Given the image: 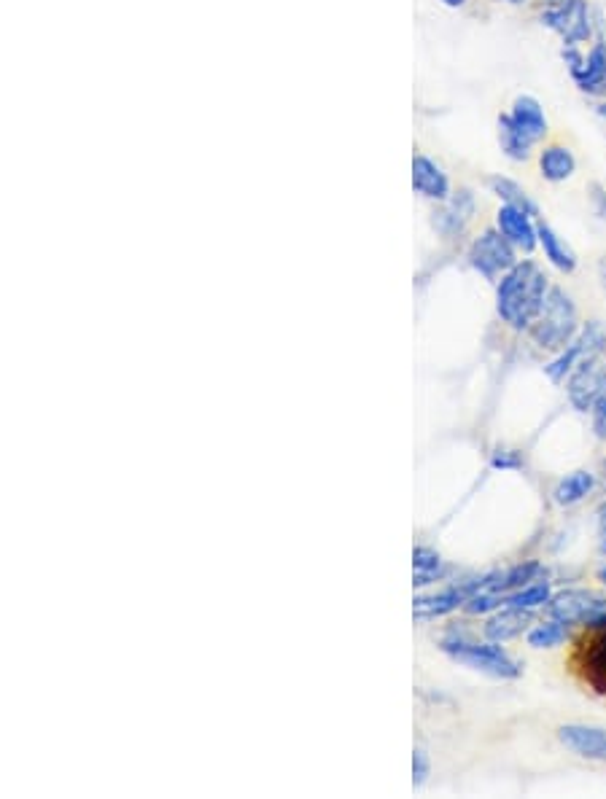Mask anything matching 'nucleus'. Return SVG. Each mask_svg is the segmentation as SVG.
Wrapping results in <instances>:
<instances>
[{"mask_svg":"<svg viewBox=\"0 0 606 799\" xmlns=\"http://www.w3.org/2000/svg\"><path fill=\"white\" fill-rule=\"evenodd\" d=\"M547 275L534 261H518L496 288V313L515 331H528L542 313L547 299Z\"/></svg>","mask_w":606,"mask_h":799,"instance_id":"f257e3e1","label":"nucleus"},{"mask_svg":"<svg viewBox=\"0 0 606 799\" xmlns=\"http://www.w3.org/2000/svg\"><path fill=\"white\" fill-rule=\"evenodd\" d=\"M528 331L542 350L561 353L569 348L574 337L580 334V318H577V307L571 302V296L563 288H550L542 313Z\"/></svg>","mask_w":606,"mask_h":799,"instance_id":"f03ea898","label":"nucleus"},{"mask_svg":"<svg viewBox=\"0 0 606 799\" xmlns=\"http://www.w3.org/2000/svg\"><path fill=\"white\" fill-rule=\"evenodd\" d=\"M440 649L448 654L450 660L464 665V668H472L477 673H485L491 678H518L520 676V665L512 660L510 654L501 649V643L488 641V643H477L469 641L464 635L450 633L445 635L440 641Z\"/></svg>","mask_w":606,"mask_h":799,"instance_id":"7ed1b4c3","label":"nucleus"},{"mask_svg":"<svg viewBox=\"0 0 606 799\" xmlns=\"http://www.w3.org/2000/svg\"><path fill=\"white\" fill-rule=\"evenodd\" d=\"M469 264L480 275L491 280L499 278V275H507L518 264V259H515V245L501 235L499 229H488L469 248Z\"/></svg>","mask_w":606,"mask_h":799,"instance_id":"20e7f679","label":"nucleus"},{"mask_svg":"<svg viewBox=\"0 0 606 799\" xmlns=\"http://www.w3.org/2000/svg\"><path fill=\"white\" fill-rule=\"evenodd\" d=\"M493 576L496 574L477 576V579L453 584V587H448V590L434 592V595H421V598H415L413 617L418 619V622H429V619L445 617V614L456 611V608H464V603L472 598V595H477L480 590H488V587H491Z\"/></svg>","mask_w":606,"mask_h":799,"instance_id":"39448f33","label":"nucleus"},{"mask_svg":"<svg viewBox=\"0 0 606 799\" xmlns=\"http://www.w3.org/2000/svg\"><path fill=\"white\" fill-rule=\"evenodd\" d=\"M550 617L561 619L566 625H585L606 614V595L593 590H561L555 592L547 603Z\"/></svg>","mask_w":606,"mask_h":799,"instance_id":"423d86ee","label":"nucleus"},{"mask_svg":"<svg viewBox=\"0 0 606 799\" xmlns=\"http://www.w3.org/2000/svg\"><path fill=\"white\" fill-rule=\"evenodd\" d=\"M604 372L606 364L601 361V356H582L577 366L571 369L569 380H566V396H569L571 407L582 415L593 412V407H596L598 393L604 385Z\"/></svg>","mask_w":606,"mask_h":799,"instance_id":"0eeeda50","label":"nucleus"},{"mask_svg":"<svg viewBox=\"0 0 606 799\" xmlns=\"http://www.w3.org/2000/svg\"><path fill=\"white\" fill-rule=\"evenodd\" d=\"M542 22L563 35L566 46H577L590 38L588 3L585 0H555L553 6L542 14Z\"/></svg>","mask_w":606,"mask_h":799,"instance_id":"6e6552de","label":"nucleus"},{"mask_svg":"<svg viewBox=\"0 0 606 799\" xmlns=\"http://www.w3.org/2000/svg\"><path fill=\"white\" fill-rule=\"evenodd\" d=\"M558 740L569 748L571 754L590 759V762H606V727L566 724L558 730Z\"/></svg>","mask_w":606,"mask_h":799,"instance_id":"1a4fd4ad","label":"nucleus"},{"mask_svg":"<svg viewBox=\"0 0 606 799\" xmlns=\"http://www.w3.org/2000/svg\"><path fill=\"white\" fill-rule=\"evenodd\" d=\"M496 226L515 248L531 253L539 245V229L534 226L531 216L526 210L512 208V205H501V210L496 213Z\"/></svg>","mask_w":606,"mask_h":799,"instance_id":"9d476101","label":"nucleus"},{"mask_svg":"<svg viewBox=\"0 0 606 799\" xmlns=\"http://www.w3.org/2000/svg\"><path fill=\"white\" fill-rule=\"evenodd\" d=\"M475 216V197L469 189L456 192V197L445 200L442 210L434 213V229L445 237H453L458 232H464V226L472 221Z\"/></svg>","mask_w":606,"mask_h":799,"instance_id":"9b49d317","label":"nucleus"},{"mask_svg":"<svg viewBox=\"0 0 606 799\" xmlns=\"http://www.w3.org/2000/svg\"><path fill=\"white\" fill-rule=\"evenodd\" d=\"M531 611L528 608H518V606H501L485 625V638L496 643H507L512 638H518L528 630L531 625Z\"/></svg>","mask_w":606,"mask_h":799,"instance_id":"f8f14e48","label":"nucleus"},{"mask_svg":"<svg viewBox=\"0 0 606 799\" xmlns=\"http://www.w3.org/2000/svg\"><path fill=\"white\" fill-rule=\"evenodd\" d=\"M588 627L598 630V635L590 643H585V678L596 687V692L606 695V614L593 619Z\"/></svg>","mask_w":606,"mask_h":799,"instance_id":"ddd939ff","label":"nucleus"},{"mask_svg":"<svg viewBox=\"0 0 606 799\" xmlns=\"http://www.w3.org/2000/svg\"><path fill=\"white\" fill-rule=\"evenodd\" d=\"M413 189L429 200L445 202L450 194L448 175L442 173L440 167L434 165L431 159L415 157L413 159Z\"/></svg>","mask_w":606,"mask_h":799,"instance_id":"4468645a","label":"nucleus"},{"mask_svg":"<svg viewBox=\"0 0 606 799\" xmlns=\"http://www.w3.org/2000/svg\"><path fill=\"white\" fill-rule=\"evenodd\" d=\"M510 119L531 143H536V140H542L547 135L545 111H542V105L536 103L534 97H518L515 105H512Z\"/></svg>","mask_w":606,"mask_h":799,"instance_id":"2eb2a0df","label":"nucleus"},{"mask_svg":"<svg viewBox=\"0 0 606 799\" xmlns=\"http://www.w3.org/2000/svg\"><path fill=\"white\" fill-rule=\"evenodd\" d=\"M539 574H542V563H536V560L518 563L512 565V568H507V571H501V574L493 576V582L488 590L499 592V595H510V592L523 590V587H528L531 582H536V576Z\"/></svg>","mask_w":606,"mask_h":799,"instance_id":"dca6fc26","label":"nucleus"},{"mask_svg":"<svg viewBox=\"0 0 606 799\" xmlns=\"http://www.w3.org/2000/svg\"><path fill=\"white\" fill-rule=\"evenodd\" d=\"M536 229H539V245H542V251H545V256L550 259V264L558 267L561 272L577 270V256H574V251H571L569 245L563 243L561 237L555 235L553 226L539 224Z\"/></svg>","mask_w":606,"mask_h":799,"instance_id":"f3484780","label":"nucleus"},{"mask_svg":"<svg viewBox=\"0 0 606 799\" xmlns=\"http://www.w3.org/2000/svg\"><path fill=\"white\" fill-rule=\"evenodd\" d=\"M574 79L585 92H601L606 87V46L596 44L593 52L585 57L582 68L574 73Z\"/></svg>","mask_w":606,"mask_h":799,"instance_id":"a211bd4d","label":"nucleus"},{"mask_svg":"<svg viewBox=\"0 0 606 799\" xmlns=\"http://www.w3.org/2000/svg\"><path fill=\"white\" fill-rule=\"evenodd\" d=\"M596 485V479L590 471H571L569 477H563L558 487L553 490V498L558 506H574L580 504L582 498L590 496V490Z\"/></svg>","mask_w":606,"mask_h":799,"instance_id":"6ab92c4d","label":"nucleus"},{"mask_svg":"<svg viewBox=\"0 0 606 799\" xmlns=\"http://www.w3.org/2000/svg\"><path fill=\"white\" fill-rule=\"evenodd\" d=\"M539 167H542V175H545L547 181L561 183V181H566V178H571V173H574L577 162H574V157H571L569 148L550 146L542 151V157H539Z\"/></svg>","mask_w":606,"mask_h":799,"instance_id":"aec40b11","label":"nucleus"},{"mask_svg":"<svg viewBox=\"0 0 606 799\" xmlns=\"http://www.w3.org/2000/svg\"><path fill=\"white\" fill-rule=\"evenodd\" d=\"M413 571H415V587H423V584L437 582L445 576V565H442V557L429 547H415L413 552Z\"/></svg>","mask_w":606,"mask_h":799,"instance_id":"412c9836","label":"nucleus"},{"mask_svg":"<svg viewBox=\"0 0 606 799\" xmlns=\"http://www.w3.org/2000/svg\"><path fill=\"white\" fill-rule=\"evenodd\" d=\"M488 186H491L493 194H496V197H499L504 205H512V208L526 210L528 216H539V208H536L534 202H531V197H528V194L520 189L518 183L510 181V178H499V175H496V178H491V181H488Z\"/></svg>","mask_w":606,"mask_h":799,"instance_id":"4be33fe9","label":"nucleus"},{"mask_svg":"<svg viewBox=\"0 0 606 799\" xmlns=\"http://www.w3.org/2000/svg\"><path fill=\"white\" fill-rule=\"evenodd\" d=\"M566 638H569V625L555 617H550L542 625H536L534 630H528V646L531 649H555Z\"/></svg>","mask_w":606,"mask_h":799,"instance_id":"5701e85b","label":"nucleus"},{"mask_svg":"<svg viewBox=\"0 0 606 799\" xmlns=\"http://www.w3.org/2000/svg\"><path fill=\"white\" fill-rule=\"evenodd\" d=\"M550 598H553L550 584L531 582L528 587H523V590H515V592H510V595H504V606H518V608H528V611H534V608H539V606H547V603H550Z\"/></svg>","mask_w":606,"mask_h":799,"instance_id":"b1692460","label":"nucleus"},{"mask_svg":"<svg viewBox=\"0 0 606 799\" xmlns=\"http://www.w3.org/2000/svg\"><path fill=\"white\" fill-rule=\"evenodd\" d=\"M499 138H501V148H504V154L510 159H528V148L534 146L531 140L523 135V132L515 127V122H512L510 116H501L499 119Z\"/></svg>","mask_w":606,"mask_h":799,"instance_id":"393cba45","label":"nucleus"},{"mask_svg":"<svg viewBox=\"0 0 606 799\" xmlns=\"http://www.w3.org/2000/svg\"><path fill=\"white\" fill-rule=\"evenodd\" d=\"M582 356H585V353H582L580 339L574 337V342H571L569 348L561 350V353H558V358H555L553 364H547V366H545L547 377H550L553 383H563V380L569 377L571 369L577 366V361H580Z\"/></svg>","mask_w":606,"mask_h":799,"instance_id":"a878e982","label":"nucleus"},{"mask_svg":"<svg viewBox=\"0 0 606 799\" xmlns=\"http://www.w3.org/2000/svg\"><path fill=\"white\" fill-rule=\"evenodd\" d=\"M501 606H504V595H499V592L493 590H480L477 595H472V598L466 600L464 611L466 614L480 617V614H488V611H499Z\"/></svg>","mask_w":606,"mask_h":799,"instance_id":"bb28decb","label":"nucleus"},{"mask_svg":"<svg viewBox=\"0 0 606 799\" xmlns=\"http://www.w3.org/2000/svg\"><path fill=\"white\" fill-rule=\"evenodd\" d=\"M429 773H431L429 754H426V751L418 746L413 751V786L415 789H423V786H426V781H429Z\"/></svg>","mask_w":606,"mask_h":799,"instance_id":"cd10ccee","label":"nucleus"},{"mask_svg":"<svg viewBox=\"0 0 606 799\" xmlns=\"http://www.w3.org/2000/svg\"><path fill=\"white\" fill-rule=\"evenodd\" d=\"M491 466L493 469H501V471H518L523 469V458H520V452L515 450H496L491 455Z\"/></svg>","mask_w":606,"mask_h":799,"instance_id":"c85d7f7f","label":"nucleus"},{"mask_svg":"<svg viewBox=\"0 0 606 799\" xmlns=\"http://www.w3.org/2000/svg\"><path fill=\"white\" fill-rule=\"evenodd\" d=\"M593 431L598 439H606V372H604V385L598 393L596 407H593Z\"/></svg>","mask_w":606,"mask_h":799,"instance_id":"c756f323","label":"nucleus"},{"mask_svg":"<svg viewBox=\"0 0 606 799\" xmlns=\"http://www.w3.org/2000/svg\"><path fill=\"white\" fill-rule=\"evenodd\" d=\"M598 522H601V552L606 555V506L601 509V520Z\"/></svg>","mask_w":606,"mask_h":799,"instance_id":"7c9ffc66","label":"nucleus"},{"mask_svg":"<svg viewBox=\"0 0 606 799\" xmlns=\"http://www.w3.org/2000/svg\"><path fill=\"white\" fill-rule=\"evenodd\" d=\"M598 278H601V286L606 288V256L598 261Z\"/></svg>","mask_w":606,"mask_h":799,"instance_id":"2f4dec72","label":"nucleus"},{"mask_svg":"<svg viewBox=\"0 0 606 799\" xmlns=\"http://www.w3.org/2000/svg\"><path fill=\"white\" fill-rule=\"evenodd\" d=\"M445 6H450V9H458V6H464L466 0H442Z\"/></svg>","mask_w":606,"mask_h":799,"instance_id":"473e14b6","label":"nucleus"},{"mask_svg":"<svg viewBox=\"0 0 606 799\" xmlns=\"http://www.w3.org/2000/svg\"><path fill=\"white\" fill-rule=\"evenodd\" d=\"M598 576H601V582L606 584V565H604V568H601V574H598Z\"/></svg>","mask_w":606,"mask_h":799,"instance_id":"72a5a7b5","label":"nucleus"},{"mask_svg":"<svg viewBox=\"0 0 606 799\" xmlns=\"http://www.w3.org/2000/svg\"><path fill=\"white\" fill-rule=\"evenodd\" d=\"M598 111H601V116H606V103L601 105V108H598Z\"/></svg>","mask_w":606,"mask_h":799,"instance_id":"f704fd0d","label":"nucleus"},{"mask_svg":"<svg viewBox=\"0 0 606 799\" xmlns=\"http://www.w3.org/2000/svg\"><path fill=\"white\" fill-rule=\"evenodd\" d=\"M510 3H520V0H510Z\"/></svg>","mask_w":606,"mask_h":799,"instance_id":"c9c22d12","label":"nucleus"}]
</instances>
